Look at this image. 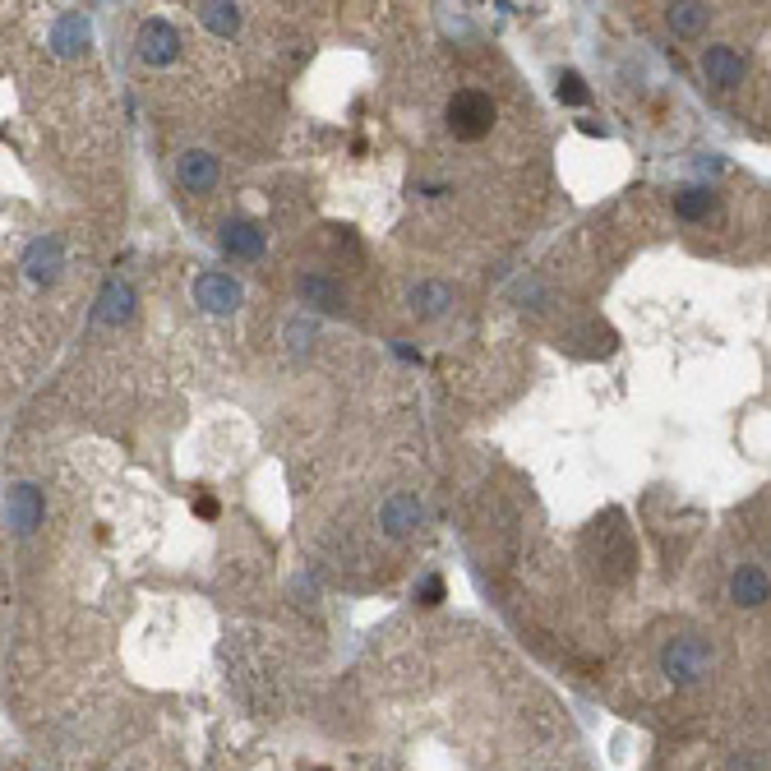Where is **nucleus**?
Listing matches in <instances>:
<instances>
[{"label": "nucleus", "mask_w": 771, "mask_h": 771, "mask_svg": "<svg viewBox=\"0 0 771 771\" xmlns=\"http://www.w3.org/2000/svg\"><path fill=\"white\" fill-rule=\"evenodd\" d=\"M716 670V647L702 633H675L661 647V675L675 688H693Z\"/></svg>", "instance_id": "nucleus-2"}, {"label": "nucleus", "mask_w": 771, "mask_h": 771, "mask_svg": "<svg viewBox=\"0 0 771 771\" xmlns=\"http://www.w3.org/2000/svg\"><path fill=\"white\" fill-rule=\"evenodd\" d=\"M194 10H199V24H204L208 33H217V37L241 33V10L227 5V0H204V5H194Z\"/></svg>", "instance_id": "nucleus-17"}, {"label": "nucleus", "mask_w": 771, "mask_h": 771, "mask_svg": "<svg viewBox=\"0 0 771 771\" xmlns=\"http://www.w3.org/2000/svg\"><path fill=\"white\" fill-rule=\"evenodd\" d=\"M42 518H47V499H42V490L28 481H14L10 494H5V527L14 531V536H33L37 527H42Z\"/></svg>", "instance_id": "nucleus-4"}, {"label": "nucleus", "mask_w": 771, "mask_h": 771, "mask_svg": "<svg viewBox=\"0 0 771 771\" xmlns=\"http://www.w3.org/2000/svg\"><path fill=\"white\" fill-rule=\"evenodd\" d=\"M587 84H582V74L578 70H564L559 74V102H568V107H582L587 102Z\"/></svg>", "instance_id": "nucleus-20"}, {"label": "nucleus", "mask_w": 771, "mask_h": 771, "mask_svg": "<svg viewBox=\"0 0 771 771\" xmlns=\"http://www.w3.org/2000/svg\"><path fill=\"white\" fill-rule=\"evenodd\" d=\"M88 37H93V28H88L84 14H61V19L51 24V51H56L61 61H74V56L88 51Z\"/></svg>", "instance_id": "nucleus-14"}, {"label": "nucleus", "mask_w": 771, "mask_h": 771, "mask_svg": "<svg viewBox=\"0 0 771 771\" xmlns=\"http://www.w3.org/2000/svg\"><path fill=\"white\" fill-rule=\"evenodd\" d=\"M439 596H444V582H439V578H425V582H421V601H425V605H439Z\"/></svg>", "instance_id": "nucleus-22"}, {"label": "nucleus", "mask_w": 771, "mask_h": 771, "mask_svg": "<svg viewBox=\"0 0 771 771\" xmlns=\"http://www.w3.org/2000/svg\"><path fill=\"white\" fill-rule=\"evenodd\" d=\"M134 287L130 282H121V278H111L107 287L97 291V305H93V319L102 328H121V324H130L134 319Z\"/></svg>", "instance_id": "nucleus-10"}, {"label": "nucleus", "mask_w": 771, "mask_h": 771, "mask_svg": "<svg viewBox=\"0 0 771 771\" xmlns=\"http://www.w3.org/2000/svg\"><path fill=\"white\" fill-rule=\"evenodd\" d=\"M407 305H411L416 319H444V314L453 310V287H448V282L425 278V282H416V287L407 291Z\"/></svg>", "instance_id": "nucleus-15"}, {"label": "nucleus", "mask_w": 771, "mask_h": 771, "mask_svg": "<svg viewBox=\"0 0 771 771\" xmlns=\"http://www.w3.org/2000/svg\"><path fill=\"white\" fill-rule=\"evenodd\" d=\"M587 559L596 568L601 582H628L633 568H638V545H633V531L624 527L619 513H605L601 522H591L587 531Z\"/></svg>", "instance_id": "nucleus-1"}, {"label": "nucleus", "mask_w": 771, "mask_h": 771, "mask_svg": "<svg viewBox=\"0 0 771 771\" xmlns=\"http://www.w3.org/2000/svg\"><path fill=\"white\" fill-rule=\"evenodd\" d=\"M730 601L744 605V610H758L771 601V578L762 564H739L735 578H730Z\"/></svg>", "instance_id": "nucleus-13"}, {"label": "nucleus", "mask_w": 771, "mask_h": 771, "mask_svg": "<svg viewBox=\"0 0 771 771\" xmlns=\"http://www.w3.org/2000/svg\"><path fill=\"white\" fill-rule=\"evenodd\" d=\"M245 301L241 282L231 278V273H217V268H208V273H199L194 278V305L204 314H236Z\"/></svg>", "instance_id": "nucleus-5"}, {"label": "nucleus", "mask_w": 771, "mask_h": 771, "mask_svg": "<svg viewBox=\"0 0 771 771\" xmlns=\"http://www.w3.org/2000/svg\"><path fill=\"white\" fill-rule=\"evenodd\" d=\"M296 291H301V301L314 305V310H342V287L328 273H301Z\"/></svg>", "instance_id": "nucleus-16"}, {"label": "nucleus", "mask_w": 771, "mask_h": 771, "mask_svg": "<svg viewBox=\"0 0 771 771\" xmlns=\"http://www.w3.org/2000/svg\"><path fill=\"white\" fill-rule=\"evenodd\" d=\"M675 213L684 217V222H702V217L716 213V194L702 190V185H688V190L675 194Z\"/></svg>", "instance_id": "nucleus-19"}, {"label": "nucleus", "mask_w": 771, "mask_h": 771, "mask_svg": "<svg viewBox=\"0 0 771 771\" xmlns=\"http://www.w3.org/2000/svg\"><path fill=\"white\" fill-rule=\"evenodd\" d=\"M217 241H222V250H227L231 259H259L268 245V231L259 227L254 217H227L222 231H217Z\"/></svg>", "instance_id": "nucleus-8"}, {"label": "nucleus", "mask_w": 771, "mask_h": 771, "mask_svg": "<svg viewBox=\"0 0 771 771\" xmlns=\"http://www.w3.org/2000/svg\"><path fill=\"white\" fill-rule=\"evenodd\" d=\"M702 74H707V84H716V88H725V93H730V88L744 84L748 65H744V56H739L735 47L716 42V47L702 51Z\"/></svg>", "instance_id": "nucleus-11"}, {"label": "nucleus", "mask_w": 771, "mask_h": 771, "mask_svg": "<svg viewBox=\"0 0 771 771\" xmlns=\"http://www.w3.org/2000/svg\"><path fill=\"white\" fill-rule=\"evenodd\" d=\"M181 56V33L167 24V19H148L144 28H139V61L144 65H171Z\"/></svg>", "instance_id": "nucleus-9"}, {"label": "nucleus", "mask_w": 771, "mask_h": 771, "mask_svg": "<svg viewBox=\"0 0 771 771\" xmlns=\"http://www.w3.org/2000/svg\"><path fill=\"white\" fill-rule=\"evenodd\" d=\"M65 273V241L61 236H37L24 250V278L33 287H51Z\"/></svg>", "instance_id": "nucleus-6"}, {"label": "nucleus", "mask_w": 771, "mask_h": 771, "mask_svg": "<svg viewBox=\"0 0 771 771\" xmlns=\"http://www.w3.org/2000/svg\"><path fill=\"white\" fill-rule=\"evenodd\" d=\"M665 19H670V28H675L679 37H698L702 28L711 24V5H702V0H679V5L665 10Z\"/></svg>", "instance_id": "nucleus-18"}, {"label": "nucleus", "mask_w": 771, "mask_h": 771, "mask_svg": "<svg viewBox=\"0 0 771 771\" xmlns=\"http://www.w3.org/2000/svg\"><path fill=\"white\" fill-rule=\"evenodd\" d=\"M421 522H425V504L416 499V494H407V490L388 494L384 504H379V527H384L388 541H407Z\"/></svg>", "instance_id": "nucleus-7"}, {"label": "nucleus", "mask_w": 771, "mask_h": 771, "mask_svg": "<svg viewBox=\"0 0 771 771\" xmlns=\"http://www.w3.org/2000/svg\"><path fill=\"white\" fill-rule=\"evenodd\" d=\"M448 134L453 139H462V144H476V139H485L494 125V102L490 93H481V88H458V93L448 97Z\"/></svg>", "instance_id": "nucleus-3"}, {"label": "nucleus", "mask_w": 771, "mask_h": 771, "mask_svg": "<svg viewBox=\"0 0 771 771\" xmlns=\"http://www.w3.org/2000/svg\"><path fill=\"white\" fill-rule=\"evenodd\" d=\"M725 771H767V758H762L758 748H735L725 758Z\"/></svg>", "instance_id": "nucleus-21"}, {"label": "nucleus", "mask_w": 771, "mask_h": 771, "mask_svg": "<svg viewBox=\"0 0 771 771\" xmlns=\"http://www.w3.org/2000/svg\"><path fill=\"white\" fill-rule=\"evenodd\" d=\"M176 181H181L185 194H208L217 185V157L204 153V148H185L176 157Z\"/></svg>", "instance_id": "nucleus-12"}]
</instances>
